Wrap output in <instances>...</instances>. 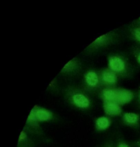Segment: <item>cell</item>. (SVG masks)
<instances>
[{"mask_svg": "<svg viewBox=\"0 0 140 147\" xmlns=\"http://www.w3.org/2000/svg\"><path fill=\"white\" fill-rule=\"evenodd\" d=\"M112 123L111 119L108 117H101L97 119L96 121V127L99 131H103L107 129Z\"/></svg>", "mask_w": 140, "mask_h": 147, "instance_id": "obj_5", "label": "cell"}, {"mask_svg": "<svg viewBox=\"0 0 140 147\" xmlns=\"http://www.w3.org/2000/svg\"><path fill=\"white\" fill-rule=\"evenodd\" d=\"M116 102L120 105L129 103L134 97L133 93L126 89H116Z\"/></svg>", "mask_w": 140, "mask_h": 147, "instance_id": "obj_2", "label": "cell"}, {"mask_svg": "<svg viewBox=\"0 0 140 147\" xmlns=\"http://www.w3.org/2000/svg\"><path fill=\"white\" fill-rule=\"evenodd\" d=\"M110 66L111 68L115 71L119 72L125 68V64L122 59L116 57H112L110 60Z\"/></svg>", "mask_w": 140, "mask_h": 147, "instance_id": "obj_6", "label": "cell"}, {"mask_svg": "<svg viewBox=\"0 0 140 147\" xmlns=\"http://www.w3.org/2000/svg\"><path fill=\"white\" fill-rule=\"evenodd\" d=\"M135 36L137 40L140 41V29H137L135 32Z\"/></svg>", "mask_w": 140, "mask_h": 147, "instance_id": "obj_13", "label": "cell"}, {"mask_svg": "<svg viewBox=\"0 0 140 147\" xmlns=\"http://www.w3.org/2000/svg\"><path fill=\"white\" fill-rule=\"evenodd\" d=\"M116 90L106 89L103 92L104 102H116Z\"/></svg>", "mask_w": 140, "mask_h": 147, "instance_id": "obj_8", "label": "cell"}, {"mask_svg": "<svg viewBox=\"0 0 140 147\" xmlns=\"http://www.w3.org/2000/svg\"><path fill=\"white\" fill-rule=\"evenodd\" d=\"M76 64V61L74 59L71 60L64 66L63 69V71L67 72V71H69L73 70L75 68Z\"/></svg>", "mask_w": 140, "mask_h": 147, "instance_id": "obj_11", "label": "cell"}, {"mask_svg": "<svg viewBox=\"0 0 140 147\" xmlns=\"http://www.w3.org/2000/svg\"><path fill=\"white\" fill-rule=\"evenodd\" d=\"M86 80L88 84L91 86H94L98 83V77L96 74L93 72L88 73L86 76Z\"/></svg>", "mask_w": 140, "mask_h": 147, "instance_id": "obj_9", "label": "cell"}, {"mask_svg": "<svg viewBox=\"0 0 140 147\" xmlns=\"http://www.w3.org/2000/svg\"><path fill=\"white\" fill-rule=\"evenodd\" d=\"M138 61L140 63V55L138 57Z\"/></svg>", "mask_w": 140, "mask_h": 147, "instance_id": "obj_16", "label": "cell"}, {"mask_svg": "<svg viewBox=\"0 0 140 147\" xmlns=\"http://www.w3.org/2000/svg\"><path fill=\"white\" fill-rule=\"evenodd\" d=\"M106 147H115V146H113L112 144H107V146Z\"/></svg>", "mask_w": 140, "mask_h": 147, "instance_id": "obj_15", "label": "cell"}, {"mask_svg": "<svg viewBox=\"0 0 140 147\" xmlns=\"http://www.w3.org/2000/svg\"><path fill=\"white\" fill-rule=\"evenodd\" d=\"M139 99H140V94H139Z\"/></svg>", "mask_w": 140, "mask_h": 147, "instance_id": "obj_17", "label": "cell"}, {"mask_svg": "<svg viewBox=\"0 0 140 147\" xmlns=\"http://www.w3.org/2000/svg\"><path fill=\"white\" fill-rule=\"evenodd\" d=\"M73 100L78 107L85 108L90 105V102L88 99L83 94H75L73 97Z\"/></svg>", "mask_w": 140, "mask_h": 147, "instance_id": "obj_7", "label": "cell"}, {"mask_svg": "<svg viewBox=\"0 0 140 147\" xmlns=\"http://www.w3.org/2000/svg\"><path fill=\"white\" fill-rule=\"evenodd\" d=\"M103 80L109 83H114L116 82V76L111 72H106L103 74Z\"/></svg>", "mask_w": 140, "mask_h": 147, "instance_id": "obj_10", "label": "cell"}, {"mask_svg": "<svg viewBox=\"0 0 140 147\" xmlns=\"http://www.w3.org/2000/svg\"><path fill=\"white\" fill-rule=\"evenodd\" d=\"M136 144H137V145L138 147H140V139L136 142Z\"/></svg>", "mask_w": 140, "mask_h": 147, "instance_id": "obj_14", "label": "cell"}, {"mask_svg": "<svg viewBox=\"0 0 140 147\" xmlns=\"http://www.w3.org/2000/svg\"></svg>", "mask_w": 140, "mask_h": 147, "instance_id": "obj_18", "label": "cell"}, {"mask_svg": "<svg viewBox=\"0 0 140 147\" xmlns=\"http://www.w3.org/2000/svg\"><path fill=\"white\" fill-rule=\"evenodd\" d=\"M104 110L106 115L111 117L120 116L122 112L121 105L115 102H104Z\"/></svg>", "mask_w": 140, "mask_h": 147, "instance_id": "obj_1", "label": "cell"}, {"mask_svg": "<svg viewBox=\"0 0 140 147\" xmlns=\"http://www.w3.org/2000/svg\"><path fill=\"white\" fill-rule=\"evenodd\" d=\"M124 123L130 127L137 126L140 122V117L137 113L133 112H125L122 116Z\"/></svg>", "mask_w": 140, "mask_h": 147, "instance_id": "obj_4", "label": "cell"}, {"mask_svg": "<svg viewBox=\"0 0 140 147\" xmlns=\"http://www.w3.org/2000/svg\"><path fill=\"white\" fill-rule=\"evenodd\" d=\"M50 112L44 109H33L31 112L29 118L31 120L46 121L51 118Z\"/></svg>", "mask_w": 140, "mask_h": 147, "instance_id": "obj_3", "label": "cell"}, {"mask_svg": "<svg viewBox=\"0 0 140 147\" xmlns=\"http://www.w3.org/2000/svg\"><path fill=\"white\" fill-rule=\"evenodd\" d=\"M116 147H130V146L125 142L121 141L118 143Z\"/></svg>", "mask_w": 140, "mask_h": 147, "instance_id": "obj_12", "label": "cell"}]
</instances>
